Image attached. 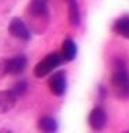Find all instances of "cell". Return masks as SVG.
Instances as JSON below:
<instances>
[{
  "label": "cell",
  "mask_w": 129,
  "mask_h": 133,
  "mask_svg": "<svg viewBox=\"0 0 129 133\" xmlns=\"http://www.w3.org/2000/svg\"><path fill=\"white\" fill-rule=\"evenodd\" d=\"M111 86L114 90V94L118 98H129V74L125 68L124 62L115 64V69L111 75Z\"/></svg>",
  "instance_id": "1"
},
{
  "label": "cell",
  "mask_w": 129,
  "mask_h": 133,
  "mask_svg": "<svg viewBox=\"0 0 129 133\" xmlns=\"http://www.w3.org/2000/svg\"><path fill=\"white\" fill-rule=\"evenodd\" d=\"M62 61H64V58H62L61 53H50L36 64L33 74H35L36 78H44L49 74H51L57 66H60Z\"/></svg>",
  "instance_id": "2"
},
{
  "label": "cell",
  "mask_w": 129,
  "mask_h": 133,
  "mask_svg": "<svg viewBox=\"0 0 129 133\" xmlns=\"http://www.w3.org/2000/svg\"><path fill=\"white\" fill-rule=\"evenodd\" d=\"M65 89H67V79L65 74L62 71H58L49 78V90L54 96H62L65 93Z\"/></svg>",
  "instance_id": "3"
},
{
  "label": "cell",
  "mask_w": 129,
  "mask_h": 133,
  "mask_svg": "<svg viewBox=\"0 0 129 133\" xmlns=\"http://www.w3.org/2000/svg\"><path fill=\"white\" fill-rule=\"evenodd\" d=\"M87 122H89V126L96 132L104 129V126H106V123H107V114H106V111H104V108L94 107L93 110L90 111Z\"/></svg>",
  "instance_id": "4"
},
{
  "label": "cell",
  "mask_w": 129,
  "mask_h": 133,
  "mask_svg": "<svg viewBox=\"0 0 129 133\" xmlns=\"http://www.w3.org/2000/svg\"><path fill=\"white\" fill-rule=\"evenodd\" d=\"M8 32L11 33L14 37L21 40H28L31 37V32H29L28 26L25 25V22L20 18H12L10 25H8Z\"/></svg>",
  "instance_id": "5"
},
{
  "label": "cell",
  "mask_w": 129,
  "mask_h": 133,
  "mask_svg": "<svg viewBox=\"0 0 129 133\" xmlns=\"http://www.w3.org/2000/svg\"><path fill=\"white\" fill-rule=\"evenodd\" d=\"M27 57L25 56H15V57H11L7 60V75H20L22 74L25 68H27Z\"/></svg>",
  "instance_id": "6"
},
{
  "label": "cell",
  "mask_w": 129,
  "mask_h": 133,
  "mask_svg": "<svg viewBox=\"0 0 129 133\" xmlns=\"http://www.w3.org/2000/svg\"><path fill=\"white\" fill-rule=\"evenodd\" d=\"M17 96L12 90H2L0 91V114H7L14 108L17 103Z\"/></svg>",
  "instance_id": "7"
},
{
  "label": "cell",
  "mask_w": 129,
  "mask_h": 133,
  "mask_svg": "<svg viewBox=\"0 0 129 133\" xmlns=\"http://www.w3.org/2000/svg\"><path fill=\"white\" fill-rule=\"evenodd\" d=\"M112 31L118 36L129 39V14L122 15L118 19H115L114 24H112Z\"/></svg>",
  "instance_id": "8"
},
{
  "label": "cell",
  "mask_w": 129,
  "mask_h": 133,
  "mask_svg": "<svg viewBox=\"0 0 129 133\" xmlns=\"http://www.w3.org/2000/svg\"><path fill=\"white\" fill-rule=\"evenodd\" d=\"M76 53H78V49L75 42L72 39H65L61 47V56L64 58V61H72L76 57Z\"/></svg>",
  "instance_id": "9"
},
{
  "label": "cell",
  "mask_w": 129,
  "mask_h": 133,
  "mask_svg": "<svg viewBox=\"0 0 129 133\" xmlns=\"http://www.w3.org/2000/svg\"><path fill=\"white\" fill-rule=\"evenodd\" d=\"M37 129L42 133H56L58 129V125H57V121L51 118V116H43L37 122Z\"/></svg>",
  "instance_id": "10"
},
{
  "label": "cell",
  "mask_w": 129,
  "mask_h": 133,
  "mask_svg": "<svg viewBox=\"0 0 129 133\" xmlns=\"http://www.w3.org/2000/svg\"><path fill=\"white\" fill-rule=\"evenodd\" d=\"M67 6H68V19L71 25L76 26L81 21V12H79V6L76 0H67Z\"/></svg>",
  "instance_id": "11"
},
{
  "label": "cell",
  "mask_w": 129,
  "mask_h": 133,
  "mask_svg": "<svg viewBox=\"0 0 129 133\" xmlns=\"http://www.w3.org/2000/svg\"><path fill=\"white\" fill-rule=\"evenodd\" d=\"M47 11L49 8L46 4V0H32L29 3V12L33 17H44Z\"/></svg>",
  "instance_id": "12"
},
{
  "label": "cell",
  "mask_w": 129,
  "mask_h": 133,
  "mask_svg": "<svg viewBox=\"0 0 129 133\" xmlns=\"http://www.w3.org/2000/svg\"><path fill=\"white\" fill-rule=\"evenodd\" d=\"M28 89V85L25 81H18L14 83V86H12V91H14V94L17 96V97H21L22 94H25V91H27Z\"/></svg>",
  "instance_id": "13"
},
{
  "label": "cell",
  "mask_w": 129,
  "mask_h": 133,
  "mask_svg": "<svg viewBox=\"0 0 129 133\" xmlns=\"http://www.w3.org/2000/svg\"><path fill=\"white\" fill-rule=\"evenodd\" d=\"M4 75H7V60L0 58V79H2Z\"/></svg>",
  "instance_id": "14"
},
{
  "label": "cell",
  "mask_w": 129,
  "mask_h": 133,
  "mask_svg": "<svg viewBox=\"0 0 129 133\" xmlns=\"http://www.w3.org/2000/svg\"><path fill=\"white\" fill-rule=\"evenodd\" d=\"M0 133H12V132L7 130V129H0Z\"/></svg>",
  "instance_id": "15"
},
{
  "label": "cell",
  "mask_w": 129,
  "mask_h": 133,
  "mask_svg": "<svg viewBox=\"0 0 129 133\" xmlns=\"http://www.w3.org/2000/svg\"><path fill=\"white\" fill-rule=\"evenodd\" d=\"M124 133H129V132H124Z\"/></svg>",
  "instance_id": "16"
}]
</instances>
